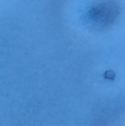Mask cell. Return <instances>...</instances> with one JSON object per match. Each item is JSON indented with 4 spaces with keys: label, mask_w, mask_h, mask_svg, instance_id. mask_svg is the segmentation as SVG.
Masks as SVG:
<instances>
[{
    "label": "cell",
    "mask_w": 125,
    "mask_h": 126,
    "mask_svg": "<svg viewBox=\"0 0 125 126\" xmlns=\"http://www.w3.org/2000/svg\"><path fill=\"white\" fill-rule=\"evenodd\" d=\"M116 16V7L110 2L99 4L98 7H94L90 12L91 21L98 26H107L111 24L115 20Z\"/></svg>",
    "instance_id": "obj_1"
}]
</instances>
